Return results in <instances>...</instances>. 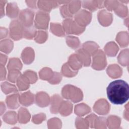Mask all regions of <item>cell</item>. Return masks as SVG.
Here are the masks:
<instances>
[{
	"label": "cell",
	"instance_id": "obj_10",
	"mask_svg": "<svg viewBox=\"0 0 129 129\" xmlns=\"http://www.w3.org/2000/svg\"><path fill=\"white\" fill-rule=\"evenodd\" d=\"M68 6L67 5H63L60 8V13L63 18H71L73 17V14L69 12Z\"/></svg>",
	"mask_w": 129,
	"mask_h": 129
},
{
	"label": "cell",
	"instance_id": "obj_7",
	"mask_svg": "<svg viewBox=\"0 0 129 129\" xmlns=\"http://www.w3.org/2000/svg\"><path fill=\"white\" fill-rule=\"evenodd\" d=\"M36 35V31L33 26L28 27H24L23 36L25 38L30 39L35 36Z\"/></svg>",
	"mask_w": 129,
	"mask_h": 129
},
{
	"label": "cell",
	"instance_id": "obj_2",
	"mask_svg": "<svg viewBox=\"0 0 129 129\" xmlns=\"http://www.w3.org/2000/svg\"><path fill=\"white\" fill-rule=\"evenodd\" d=\"M24 27L18 20H14L11 22L10 26V36L15 39H21L23 35Z\"/></svg>",
	"mask_w": 129,
	"mask_h": 129
},
{
	"label": "cell",
	"instance_id": "obj_11",
	"mask_svg": "<svg viewBox=\"0 0 129 129\" xmlns=\"http://www.w3.org/2000/svg\"><path fill=\"white\" fill-rule=\"evenodd\" d=\"M66 40H67V43L68 44V45L69 46H70V47L72 46V45L73 43H75L78 47L80 46V42H79V39L77 38V37H75V39H74V41H71L68 37H67L66 38Z\"/></svg>",
	"mask_w": 129,
	"mask_h": 129
},
{
	"label": "cell",
	"instance_id": "obj_5",
	"mask_svg": "<svg viewBox=\"0 0 129 129\" xmlns=\"http://www.w3.org/2000/svg\"><path fill=\"white\" fill-rule=\"evenodd\" d=\"M91 4H90V1H83V6L84 8L88 9L92 11L96 10L97 8H102L103 7V1H91Z\"/></svg>",
	"mask_w": 129,
	"mask_h": 129
},
{
	"label": "cell",
	"instance_id": "obj_8",
	"mask_svg": "<svg viewBox=\"0 0 129 129\" xmlns=\"http://www.w3.org/2000/svg\"><path fill=\"white\" fill-rule=\"evenodd\" d=\"M71 69L70 67L69 66V64H68L67 63H66L63 64L62 68V72L63 75L66 76L67 77H72L76 75L77 74L78 71H71Z\"/></svg>",
	"mask_w": 129,
	"mask_h": 129
},
{
	"label": "cell",
	"instance_id": "obj_9",
	"mask_svg": "<svg viewBox=\"0 0 129 129\" xmlns=\"http://www.w3.org/2000/svg\"><path fill=\"white\" fill-rule=\"evenodd\" d=\"M62 100V99L59 97L58 99H57L56 102L55 100V95H54L52 97V102H51V106L50 108V111L52 113H57V111L56 110V109H58V107L59 105V101Z\"/></svg>",
	"mask_w": 129,
	"mask_h": 129
},
{
	"label": "cell",
	"instance_id": "obj_4",
	"mask_svg": "<svg viewBox=\"0 0 129 129\" xmlns=\"http://www.w3.org/2000/svg\"><path fill=\"white\" fill-rule=\"evenodd\" d=\"M77 24L71 19H67L63 22L64 29L67 34H80L85 29V27H79Z\"/></svg>",
	"mask_w": 129,
	"mask_h": 129
},
{
	"label": "cell",
	"instance_id": "obj_1",
	"mask_svg": "<svg viewBox=\"0 0 129 129\" xmlns=\"http://www.w3.org/2000/svg\"><path fill=\"white\" fill-rule=\"evenodd\" d=\"M106 92L109 100L114 104H122L129 98L128 84L122 80L111 82L107 87Z\"/></svg>",
	"mask_w": 129,
	"mask_h": 129
},
{
	"label": "cell",
	"instance_id": "obj_6",
	"mask_svg": "<svg viewBox=\"0 0 129 129\" xmlns=\"http://www.w3.org/2000/svg\"><path fill=\"white\" fill-rule=\"evenodd\" d=\"M75 54H73L70 56L69 59L68 63H69L72 69H73L74 70H75L76 71L80 69V68L82 67V63L80 61V60L79 59L77 56V58L75 62Z\"/></svg>",
	"mask_w": 129,
	"mask_h": 129
},
{
	"label": "cell",
	"instance_id": "obj_3",
	"mask_svg": "<svg viewBox=\"0 0 129 129\" xmlns=\"http://www.w3.org/2000/svg\"><path fill=\"white\" fill-rule=\"evenodd\" d=\"M34 15V11L28 9L23 10L20 12L19 21L24 27H28L32 26Z\"/></svg>",
	"mask_w": 129,
	"mask_h": 129
},
{
	"label": "cell",
	"instance_id": "obj_12",
	"mask_svg": "<svg viewBox=\"0 0 129 129\" xmlns=\"http://www.w3.org/2000/svg\"><path fill=\"white\" fill-rule=\"evenodd\" d=\"M97 116L96 115H95L94 114H92L89 116H87L86 118H88V120L89 121V122H90V124L91 125V127H93V125H94V120L96 118H97Z\"/></svg>",
	"mask_w": 129,
	"mask_h": 129
}]
</instances>
